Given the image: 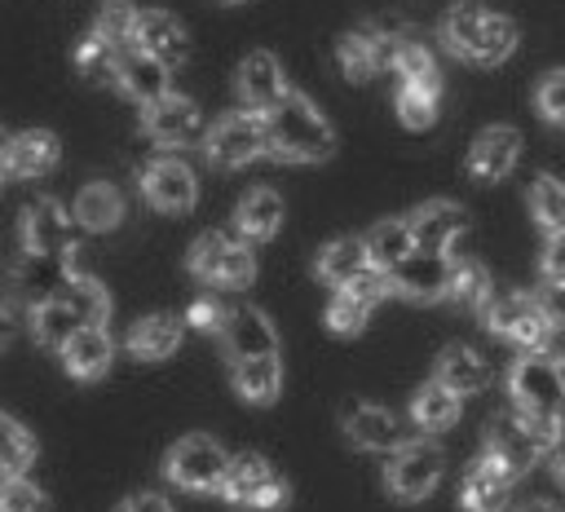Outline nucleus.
Segmentation results:
<instances>
[{"label": "nucleus", "instance_id": "nucleus-1", "mask_svg": "<svg viewBox=\"0 0 565 512\" xmlns=\"http://www.w3.org/2000/svg\"><path fill=\"white\" fill-rule=\"evenodd\" d=\"M260 128H265V154L278 163H322L340 146L335 124L318 110L313 97L296 88H287L269 110H260Z\"/></svg>", "mask_w": 565, "mask_h": 512}, {"label": "nucleus", "instance_id": "nucleus-2", "mask_svg": "<svg viewBox=\"0 0 565 512\" xmlns=\"http://www.w3.org/2000/svg\"><path fill=\"white\" fill-rule=\"evenodd\" d=\"M437 40L446 44L450 57H459L468 66H499L516 53L521 31L512 18L490 13L481 4H450L437 22Z\"/></svg>", "mask_w": 565, "mask_h": 512}, {"label": "nucleus", "instance_id": "nucleus-3", "mask_svg": "<svg viewBox=\"0 0 565 512\" xmlns=\"http://www.w3.org/2000/svg\"><path fill=\"white\" fill-rule=\"evenodd\" d=\"M508 397L512 410H521L552 441L565 433V384L543 349H521V358L508 366Z\"/></svg>", "mask_w": 565, "mask_h": 512}, {"label": "nucleus", "instance_id": "nucleus-4", "mask_svg": "<svg viewBox=\"0 0 565 512\" xmlns=\"http://www.w3.org/2000/svg\"><path fill=\"white\" fill-rule=\"evenodd\" d=\"M446 472V450L433 437H406L397 450H388L384 463V490L402 503L428 499Z\"/></svg>", "mask_w": 565, "mask_h": 512}, {"label": "nucleus", "instance_id": "nucleus-5", "mask_svg": "<svg viewBox=\"0 0 565 512\" xmlns=\"http://www.w3.org/2000/svg\"><path fill=\"white\" fill-rule=\"evenodd\" d=\"M225 503L234 508H256V512H274V508H287L291 499V486L287 477H278V468L265 459V455H230V468L221 477V490H216Z\"/></svg>", "mask_w": 565, "mask_h": 512}, {"label": "nucleus", "instance_id": "nucleus-6", "mask_svg": "<svg viewBox=\"0 0 565 512\" xmlns=\"http://www.w3.org/2000/svg\"><path fill=\"white\" fill-rule=\"evenodd\" d=\"M230 468V450L207 437V433H185L181 441L168 446L163 455V477L190 494H212L221 490V477Z\"/></svg>", "mask_w": 565, "mask_h": 512}, {"label": "nucleus", "instance_id": "nucleus-7", "mask_svg": "<svg viewBox=\"0 0 565 512\" xmlns=\"http://www.w3.org/2000/svg\"><path fill=\"white\" fill-rule=\"evenodd\" d=\"M190 274L207 287H247L256 278V256L243 238H230L221 230H207L190 243V256H185Z\"/></svg>", "mask_w": 565, "mask_h": 512}, {"label": "nucleus", "instance_id": "nucleus-8", "mask_svg": "<svg viewBox=\"0 0 565 512\" xmlns=\"http://www.w3.org/2000/svg\"><path fill=\"white\" fill-rule=\"evenodd\" d=\"M547 450H552V437L539 433L521 410L508 406V410L490 415V424H486V455H494L512 477H521L534 463H543Z\"/></svg>", "mask_w": 565, "mask_h": 512}, {"label": "nucleus", "instance_id": "nucleus-9", "mask_svg": "<svg viewBox=\"0 0 565 512\" xmlns=\"http://www.w3.org/2000/svg\"><path fill=\"white\" fill-rule=\"evenodd\" d=\"M481 318H486V331L516 344V349H543L547 335H552V322L539 305V296H525V291H508V296H490L481 305Z\"/></svg>", "mask_w": 565, "mask_h": 512}, {"label": "nucleus", "instance_id": "nucleus-10", "mask_svg": "<svg viewBox=\"0 0 565 512\" xmlns=\"http://www.w3.org/2000/svg\"><path fill=\"white\" fill-rule=\"evenodd\" d=\"M203 154L212 168L221 172H234V168H247L252 159L265 154V128H260V115L256 110H230L221 115L207 132H203Z\"/></svg>", "mask_w": 565, "mask_h": 512}, {"label": "nucleus", "instance_id": "nucleus-11", "mask_svg": "<svg viewBox=\"0 0 565 512\" xmlns=\"http://www.w3.org/2000/svg\"><path fill=\"white\" fill-rule=\"evenodd\" d=\"M446 278H450V256L446 252H424L411 247L393 269H388V291L415 305L446 300Z\"/></svg>", "mask_w": 565, "mask_h": 512}, {"label": "nucleus", "instance_id": "nucleus-12", "mask_svg": "<svg viewBox=\"0 0 565 512\" xmlns=\"http://www.w3.org/2000/svg\"><path fill=\"white\" fill-rule=\"evenodd\" d=\"M402 40L397 26H362V31H344L335 40V62L344 71V79L353 84H366L371 75L388 71L393 62V44Z\"/></svg>", "mask_w": 565, "mask_h": 512}, {"label": "nucleus", "instance_id": "nucleus-13", "mask_svg": "<svg viewBox=\"0 0 565 512\" xmlns=\"http://www.w3.org/2000/svg\"><path fill=\"white\" fill-rule=\"evenodd\" d=\"M141 194L154 212H190L199 203V177L185 159H150L141 172Z\"/></svg>", "mask_w": 565, "mask_h": 512}, {"label": "nucleus", "instance_id": "nucleus-14", "mask_svg": "<svg viewBox=\"0 0 565 512\" xmlns=\"http://www.w3.org/2000/svg\"><path fill=\"white\" fill-rule=\"evenodd\" d=\"M79 225L62 212L57 199H35L22 216V247L26 256H75Z\"/></svg>", "mask_w": 565, "mask_h": 512}, {"label": "nucleus", "instance_id": "nucleus-15", "mask_svg": "<svg viewBox=\"0 0 565 512\" xmlns=\"http://www.w3.org/2000/svg\"><path fill=\"white\" fill-rule=\"evenodd\" d=\"M516 159H521V132L512 124H490L468 146V177L481 185H494V181L512 177Z\"/></svg>", "mask_w": 565, "mask_h": 512}, {"label": "nucleus", "instance_id": "nucleus-16", "mask_svg": "<svg viewBox=\"0 0 565 512\" xmlns=\"http://www.w3.org/2000/svg\"><path fill=\"white\" fill-rule=\"evenodd\" d=\"M221 344H225V358H265V353H278V327L265 309L256 305H238V309H225V322H221Z\"/></svg>", "mask_w": 565, "mask_h": 512}, {"label": "nucleus", "instance_id": "nucleus-17", "mask_svg": "<svg viewBox=\"0 0 565 512\" xmlns=\"http://www.w3.org/2000/svg\"><path fill=\"white\" fill-rule=\"evenodd\" d=\"M141 128H146V137L159 141V146H185V141L199 137L203 115H199V106H194L190 97L163 93V97H154V102L141 106Z\"/></svg>", "mask_w": 565, "mask_h": 512}, {"label": "nucleus", "instance_id": "nucleus-18", "mask_svg": "<svg viewBox=\"0 0 565 512\" xmlns=\"http://www.w3.org/2000/svg\"><path fill=\"white\" fill-rule=\"evenodd\" d=\"M512 486H516V477L494 455H481L468 463V472L459 481V508L463 512H503L512 503Z\"/></svg>", "mask_w": 565, "mask_h": 512}, {"label": "nucleus", "instance_id": "nucleus-19", "mask_svg": "<svg viewBox=\"0 0 565 512\" xmlns=\"http://www.w3.org/2000/svg\"><path fill=\"white\" fill-rule=\"evenodd\" d=\"M234 88H238V102H243V110H269L291 84H287V75H282V62L269 53V49H256V53H247L243 62H238V71H234Z\"/></svg>", "mask_w": 565, "mask_h": 512}, {"label": "nucleus", "instance_id": "nucleus-20", "mask_svg": "<svg viewBox=\"0 0 565 512\" xmlns=\"http://www.w3.org/2000/svg\"><path fill=\"white\" fill-rule=\"evenodd\" d=\"M406 225H411L415 247H424V252H446V256H450V247H455L459 234L468 230V212H463L459 203H450V199H428V203H419L415 212H406Z\"/></svg>", "mask_w": 565, "mask_h": 512}, {"label": "nucleus", "instance_id": "nucleus-21", "mask_svg": "<svg viewBox=\"0 0 565 512\" xmlns=\"http://www.w3.org/2000/svg\"><path fill=\"white\" fill-rule=\"evenodd\" d=\"M344 437L366 455H388L406 441L402 419L388 406H375V402H353L344 410Z\"/></svg>", "mask_w": 565, "mask_h": 512}, {"label": "nucleus", "instance_id": "nucleus-22", "mask_svg": "<svg viewBox=\"0 0 565 512\" xmlns=\"http://www.w3.org/2000/svg\"><path fill=\"white\" fill-rule=\"evenodd\" d=\"M132 49L159 57L163 66H181L185 53H190V35H185V26H181L168 9H137V22H132Z\"/></svg>", "mask_w": 565, "mask_h": 512}, {"label": "nucleus", "instance_id": "nucleus-23", "mask_svg": "<svg viewBox=\"0 0 565 512\" xmlns=\"http://www.w3.org/2000/svg\"><path fill=\"white\" fill-rule=\"evenodd\" d=\"M168 75H172V66H163L159 57H150V53H141V49H124L110 79L124 88V97H132L137 106H146V102L172 93V88H168Z\"/></svg>", "mask_w": 565, "mask_h": 512}, {"label": "nucleus", "instance_id": "nucleus-24", "mask_svg": "<svg viewBox=\"0 0 565 512\" xmlns=\"http://www.w3.org/2000/svg\"><path fill=\"white\" fill-rule=\"evenodd\" d=\"M282 216H287L282 194H278L274 185H256V190H247V194L238 199V207H234V230H238L243 243H269V238L282 230Z\"/></svg>", "mask_w": 565, "mask_h": 512}, {"label": "nucleus", "instance_id": "nucleus-25", "mask_svg": "<svg viewBox=\"0 0 565 512\" xmlns=\"http://www.w3.org/2000/svg\"><path fill=\"white\" fill-rule=\"evenodd\" d=\"M433 380L441 388H450L455 397H472L490 384V362L472 349V344H446L437 353V366H433Z\"/></svg>", "mask_w": 565, "mask_h": 512}, {"label": "nucleus", "instance_id": "nucleus-26", "mask_svg": "<svg viewBox=\"0 0 565 512\" xmlns=\"http://www.w3.org/2000/svg\"><path fill=\"white\" fill-rule=\"evenodd\" d=\"M57 353H62V362H66V371L75 380H102L110 371L115 340H110L106 327H79V331H71V340Z\"/></svg>", "mask_w": 565, "mask_h": 512}, {"label": "nucleus", "instance_id": "nucleus-27", "mask_svg": "<svg viewBox=\"0 0 565 512\" xmlns=\"http://www.w3.org/2000/svg\"><path fill=\"white\" fill-rule=\"evenodd\" d=\"M230 380H234V393H238L247 406H269V402L282 393V362H278V353H265V358H234V362H230Z\"/></svg>", "mask_w": 565, "mask_h": 512}, {"label": "nucleus", "instance_id": "nucleus-28", "mask_svg": "<svg viewBox=\"0 0 565 512\" xmlns=\"http://www.w3.org/2000/svg\"><path fill=\"white\" fill-rule=\"evenodd\" d=\"M57 154H62V146H57L53 132L26 128V132L9 137V150H4L0 163H4V172H18V177H44V172L57 168Z\"/></svg>", "mask_w": 565, "mask_h": 512}, {"label": "nucleus", "instance_id": "nucleus-29", "mask_svg": "<svg viewBox=\"0 0 565 512\" xmlns=\"http://www.w3.org/2000/svg\"><path fill=\"white\" fill-rule=\"evenodd\" d=\"M181 335H185V322L172 318V313H150L141 318L132 331H128V353L137 362H163L181 349Z\"/></svg>", "mask_w": 565, "mask_h": 512}, {"label": "nucleus", "instance_id": "nucleus-30", "mask_svg": "<svg viewBox=\"0 0 565 512\" xmlns=\"http://www.w3.org/2000/svg\"><path fill=\"white\" fill-rule=\"evenodd\" d=\"M71 221H75L79 230H88V234L115 230V225L124 221V199H119V190H115L110 181H88V185L79 190V199H75Z\"/></svg>", "mask_w": 565, "mask_h": 512}, {"label": "nucleus", "instance_id": "nucleus-31", "mask_svg": "<svg viewBox=\"0 0 565 512\" xmlns=\"http://www.w3.org/2000/svg\"><path fill=\"white\" fill-rule=\"evenodd\" d=\"M362 269H371V265H366L362 234H340V238H331L327 247H318V256H313V274H318L322 282H331V287L353 282Z\"/></svg>", "mask_w": 565, "mask_h": 512}, {"label": "nucleus", "instance_id": "nucleus-32", "mask_svg": "<svg viewBox=\"0 0 565 512\" xmlns=\"http://www.w3.org/2000/svg\"><path fill=\"white\" fill-rule=\"evenodd\" d=\"M362 247H366V265H371V269H380V274H388V269H393V265L415 247L406 216H388V221L371 225V230L362 234Z\"/></svg>", "mask_w": 565, "mask_h": 512}, {"label": "nucleus", "instance_id": "nucleus-33", "mask_svg": "<svg viewBox=\"0 0 565 512\" xmlns=\"http://www.w3.org/2000/svg\"><path fill=\"white\" fill-rule=\"evenodd\" d=\"M459 406H463V397H455L437 380H424L415 388V397H411V424L419 433H441V428H450L459 419Z\"/></svg>", "mask_w": 565, "mask_h": 512}, {"label": "nucleus", "instance_id": "nucleus-34", "mask_svg": "<svg viewBox=\"0 0 565 512\" xmlns=\"http://www.w3.org/2000/svg\"><path fill=\"white\" fill-rule=\"evenodd\" d=\"M84 318L75 313V305L66 296H49V300H35L31 305V331L44 349H62L71 340V331H79Z\"/></svg>", "mask_w": 565, "mask_h": 512}, {"label": "nucleus", "instance_id": "nucleus-35", "mask_svg": "<svg viewBox=\"0 0 565 512\" xmlns=\"http://www.w3.org/2000/svg\"><path fill=\"white\" fill-rule=\"evenodd\" d=\"M490 269L477 256H450V278H446V300L459 309H481L490 300Z\"/></svg>", "mask_w": 565, "mask_h": 512}, {"label": "nucleus", "instance_id": "nucleus-36", "mask_svg": "<svg viewBox=\"0 0 565 512\" xmlns=\"http://www.w3.org/2000/svg\"><path fill=\"white\" fill-rule=\"evenodd\" d=\"M393 110L406 128H433L441 110V84H397Z\"/></svg>", "mask_w": 565, "mask_h": 512}, {"label": "nucleus", "instance_id": "nucleus-37", "mask_svg": "<svg viewBox=\"0 0 565 512\" xmlns=\"http://www.w3.org/2000/svg\"><path fill=\"white\" fill-rule=\"evenodd\" d=\"M388 71L397 75V84H441L437 57H433L419 40H411V35H402V40L393 44V62H388Z\"/></svg>", "mask_w": 565, "mask_h": 512}, {"label": "nucleus", "instance_id": "nucleus-38", "mask_svg": "<svg viewBox=\"0 0 565 512\" xmlns=\"http://www.w3.org/2000/svg\"><path fill=\"white\" fill-rule=\"evenodd\" d=\"M530 216L543 234H565V185L556 177H534L530 181Z\"/></svg>", "mask_w": 565, "mask_h": 512}, {"label": "nucleus", "instance_id": "nucleus-39", "mask_svg": "<svg viewBox=\"0 0 565 512\" xmlns=\"http://www.w3.org/2000/svg\"><path fill=\"white\" fill-rule=\"evenodd\" d=\"M57 296H66V300L75 305V313L84 318V327H106V318H110V296H106V287H102L97 278H88V274L75 269Z\"/></svg>", "mask_w": 565, "mask_h": 512}, {"label": "nucleus", "instance_id": "nucleus-40", "mask_svg": "<svg viewBox=\"0 0 565 512\" xmlns=\"http://www.w3.org/2000/svg\"><path fill=\"white\" fill-rule=\"evenodd\" d=\"M375 309H380V305L366 300V296H358L353 287H335V296H331V305H327V331H331V335H358V331L371 322Z\"/></svg>", "mask_w": 565, "mask_h": 512}, {"label": "nucleus", "instance_id": "nucleus-41", "mask_svg": "<svg viewBox=\"0 0 565 512\" xmlns=\"http://www.w3.org/2000/svg\"><path fill=\"white\" fill-rule=\"evenodd\" d=\"M35 463V437L0 410V477H13V472H26Z\"/></svg>", "mask_w": 565, "mask_h": 512}, {"label": "nucleus", "instance_id": "nucleus-42", "mask_svg": "<svg viewBox=\"0 0 565 512\" xmlns=\"http://www.w3.org/2000/svg\"><path fill=\"white\" fill-rule=\"evenodd\" d=\"M132 22H137V4L132 0H106L97 9V22H93V35H102L106 44L124 49L132 44Z\"/></svg>", "mask_w": 565, "mask_h": 512}, {"label": "nucleus", "instance_id": "nucleus-43", "mask_svg": "<svg viewBox=\"0 0 565 512\" xmlns=\"http://www.w3.org/2000/svg\"><path fill=\"white\" fill-rule=\"evenodd\" d=\"M0 512H49V494L26 472H13L0 481Z\"/></svg>", "mask_w": 565, "mask_h": 512}, {"label": "nucleus", "instance_id": "nucleus-44", "mask_svg": "<svg viewBox=\"0 0 565 512\" xmlns=\"http://www.w3.org/2000/svg\"><path fill=\"white\" fill-rule=\"evenodd\" d=\"M119 53L124 49H115V44H106L102 35H84L79 40V49H75V66L88 75V79H110L115 75V62H119Z\"/></svg>", "mask_w": 565, "mask_h": 512}, {"label": "nucleus", "instance_id": "nucleus-45", "mask_svg": "<svg viewBox=\"0 0 565 512\" xmlns=\"http://www.w3.org/2000/svg\"><path fill=\"white\" fill-rule=\"evenodd\" d=\"M534 110H539L547 124L565 128V66H556V71H547V75L539 79V88H534Z\"/></svg>", "mask_w": 565, "mask_h": 512}, {"label": "nucleus", "instance_id": "nucleus-46", "mask_svg": "<svg viewBox=\"0 0 565 512\" xmlns=\"http://www.w3.org/2000/svg\"><path fill=\"white\" fill-rule=\"evenodd\" d=\"M185 327H194V331H203V335H216L221 331V322H225V305L216 300V296H199L190 309H185V318H181Z\"/></svg>", "mask_w": 565, "mask_h": 512}, {"label": "nucleus", "instance_id": "nucleus-47", "mask_svg": "<svg viewBox=\"0 0 565 512\" xmlns=\"http://www.w3.org/2000/svg\"><path fill=\"white\" fill-rule=\"evenodd\" d=\"M543 282H565V234H547L543 256H539Z\"/></svg>", "mask_w": 565, "mask_h": 512}, {"label": "nucleus", "instance_id": "nucleus-48", "mask_svg": "<svg viewBox=\"0 0 565 512\" xmlns=\"http://www.w3.org/2000/svg\"><path fill=\"white\" fill-rule=\"evenodd\" d=\"M543 313L552 327H565V282H543V296H539Z\"/></svg>", "mask_w": 565, "mask_h": 512}, {"label": "nucleus", "instance_id": "nucleus-49", "mask_svg": "<svg viewBox=\"0 0 565 512\" xmlns=\"http://www.w3.org/2000/svg\"><path fill=\"white\" fill-rule=\"evenodd\" d=\"M119 512H177L163 494H154V490H141V494H132V499H124V508Z\"/></svg>", "mask_w": 565, "mask_h": 512}, {"label": "nucleus", "instance_id": "nucleus-50", "mask_svg": "<svg viewBox=\"0 0 565 512\" xmlns=\"http://www.w3.org/2000/svg\"><path fill=\"white\" fill-rule=\"evenodd\" d=\"M547 468H552V477H556V486L565 490V433L552 441V450H547Z\"/></svg>", "mask_w": 565, "mask_h": 512}, {"label": "nucleus", "instance_id": "nucleus-51", "mask_svg": "<svg viewBox=\"0 0 565 512\" xmlns=\"http://www.w3.org/2000/svg\"><path fill=\"white\" fill-rule=\"evenodd\" d=\"M13 335H18V318H13V309L0 300V353L13 344Z\"/></svg>", "mask_w": 565, "mask_h": 512}, {"label": "nucleus", "instance_id": "nucleus-52", "mask_svg": "<svg viewBox=\"0 0 565 512\" xmlns=\"http://www.w3.org/2000/svg\"><path fill=\"white\" fill-rule=\"evenodd\" d=\"M521 512H561V508H556V503H547V499H534V503H525Z\"/></svg>", "mask_w": 565, "mask_h": 512}, {"label": "nucleus", "instance_id": "nucleus-53", "mask_svg": "<svg viewBox=\"0 0 565 512\" xmlns=\"http://www.w3.org/2000/svg\"><path fill=\"white\" fill-rule=\"evenodd\" d=\"M552 362H556V375H561V384H565V353H556Z\"/></svg>", "mask_w": 565, "mask_h": 512}, {"label": "nucleus", "instance_id": "nucleus-54", "mask_svg": "<svg viewBox=\"0 0 565 512\" xmlns=\"http://www.w3.org/2000/svg\"><path fill=\"white\" fill-rule=\"evenodd\" d=\"M4 150H9V132H4V124H0V159H4Z\"/></svg>", "mask_w": 565, "mask_h": 512}, {"label": "nucleus", "instance_id": "nucleus-55", "mask_svg": "<svg viewBox=\"0 0 565 512\" xmlns=\"http://www.w3.org/2000/svg\"><path fill=\"white\" fill-rule=\"evenodd\" d=\"M225 4H243V0H225Z\"/></svg>", "mask_w": 565, "mask_h": 512}, {"label": "nucleus", "instance_id": "nucleus-56", "mask_svg": "<svg viewBox=\"0 0 565 512\" xmlns=\"http://www.w3.org/2000/svg\"><path fill=\"white\" fill-rule=\"evenodd\" d=\"M0 181H4V163H0Z\"/></svg>", "mask_w": 565, "mask_h": 512}]
</instances>
